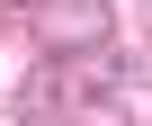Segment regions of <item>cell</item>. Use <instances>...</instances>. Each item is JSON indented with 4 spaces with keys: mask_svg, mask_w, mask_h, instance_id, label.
Listing matches in <instances>:
<instances>
[{
    "mask_svg": "<svg viewBox=\"0 0 152 126\" xmlns=\"http://www.w3.org/2000/svg\"><path fill=\"white\" fill-rule=\"evenodd\" d=\"M27 27H36L45 63H72L116 36V0H27Z\"/></svg>",
    "mask_w": 152,
    "mask_h": 126,
    "instance_id": "cell-1",
    "label": "cell"
},
{
    "mask_svg": "<svg viewBox=\"0 0 152 126\" xmlns=\"http://www.w3.org/2000/svg\"><path fill=\"white\" fill-rule=\"evenodd\" d=\"M18 117H63V72H54V63L18 90Z\"/></svg>",
    "mask_w": 152,
    "mask_h": 126,
    "instance_id": "cell-3",
    "label": "cell"
},
{
    "mask_svg": "<svg viewBox=\"0 0 152 126\" xmlns=\"http://www.w3.org/2000/svg\"><path fill=\"white\" fill-rule=\"evenodd\" d=\"M81 90H90L99 108H134V90H143V54H134V45L116 54V36H107V45H90V72H81Z\"/></svg>",
    "mask_w": 152,
    "mask_h": 126,
    "instance_id": "cell-2",
    "label": "cell"
}]
</instances>
